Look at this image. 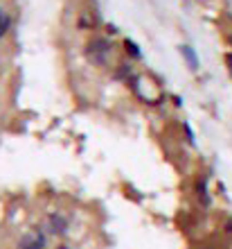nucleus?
I'll list each match as a JSON object with an SVG mask.
<instances>
[{
    "label": "nucleus",
    "instance_id": "f257e3e1",
    "mask_svg": "<svg viewBox=\"0 0 232 249\" xmlns=\"http://www.w3.org/2000/svg\"><path fill=\"white\" fill-rule=\"evenodd\" d=\"M126 84L133 89V93L144 105H160L165 100V91H162L160 82H154V77H149V75H133Z\"/></svg>",
    "mask_w": 232,
    "mask_h": 249
},
{
    "label": "nucleus",
    "instance_id": "f03ea898",
    "mask_svg": "<svg viewBox=\"0 0 232 249\" xmlns=\"http://www.w3.org/2000/svg\"><path fill=\"white\" fill-rule=\"evenodd\" d=\"M86 57L95 66H104L110 57V43L104 39V36H95V39H91L88 46H86Z\"/></svg>",
    "mask_w": 232,
    "mask_h": 249
},
{
    "label": "nucleus",
    "instance_id": "7ed1b4c3",
    "mask_svg": "<svg viewBox=\"0 0 232 249\" xmlns=\"http://www.w3.org/2000/svg\"><path fill=\"white\" fill-rule=\"evenodd\" d=\"M46 231L41 229V227H34V229L25 231L18 240V249H46Z\"/></svg>",
    "mask_w": 232,
    "mask_h": 249
},
{
    "label": "nucleus",
    "instance_id": "20e7f679",
    "mask_svg": "<svg viewBox=\"0 0 232 249\" xmlns=\"http://www.w3.org/2000/svg\"><path fill=\"white\" fill-rule=\"evenodd\" d=\"M46 229L52 236H63L68 231V217L61 215V213H50L46 220Z\"/></svg>",
    "mask_w": 232,
    "mask_h": 249
},
{
    "label": "nucleus",
    "instance_id": "39448f33",
    "mask_svg": "<svg viewBox=\"0 0 232 249\" xmlns=\"http://www.w3.org/2000/svg\"><path fill=\"white\" fill-rule=\"evenodd\" d=\"M181 54L187 61V66H189V71H199V54H196V50L192 46H181Z\"/></svg>",
    "mask_w": 232,
    "mask_h": 249
},
{
    "label": "nucleus",
    "instance_id": "423d86ee",
    "mask_svg": "<svg viewBox=\"0 0 232 249\" xmlns=\"http://www.w3.org/2000/svg\"><path fill=\"white\" fill-rule=\"evenodd\" d=\"M9 25H12V18H9V14H7L5 7H0V41L9 32Z\"/></svg>",
    "mask_w": 232,
    "mask_h": 249
},
{
    "label": "nucleus",
    "instance_id": "0eeeda50",
    "mask_svg": "<svg viewBox=\"0 0 232 249\" xmlns=\"http://www.w3.org/2000/svg\"><path fill=\"white\" fill-rule=\"evenodd\" d=\"M124 50H126V54H129L131 59H140V57H142V53H140V48H138V43H136V41H131V39L124 41Z\"/></svg>",
    "mask_w": 232,
    "mask_h": 249
},
{
    "label": "nucleus",
    "instance_id": "6e6552de",
    "mask_svg": "<svg viewBox=\"0 0 232 249\" xmlns=\"http://www.w3.org/2000/svg\"><path fill=\"white\" fill-rule=\"evenodd\" d=\"M196 190H199V199H201V202H203V204H205V206H207V204H210V197H207V186H205V179H201L199 184H196Z\"/></svg>",
    "mask_w": 232,
    "mask_h": 249
},
{
    "label": "nucleus",
    "instance_id": "1a4fd4ad",
    "mask_svg": "<svg viewBox=\"0 0 232 249\" xmlns=\"http://www.w3.org/2000/svg\"><path fill=\"white\" fill-rule=\"evenodd\" d=\"M226 59H228V64H230V75H232V54H228Z\"/></svg>",
    "mask_w": 232,
    "mask_h": 249
},
{
    "label": "nucleus",
    "instance_id": "9d476101",
    "mask_svg": "<svg viewBox=\"0 0 232 249\" xmlns=\"http://www.w3.org/2000/svg\"><path fill=\"white\" fill-rule=\"evenodd\" d=\"M57 249H68V247H65V245H61V247H57Z\"/></svg>",
    "mask_w": 232,
    "mask_h": 249
}]
</instances>
